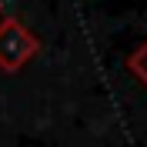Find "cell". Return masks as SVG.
Listing matches in <instances>:
<instances>
[{
	"label": "cell",
	"mask_w": 147,
	"mask_h": 147,
	"mask_svg": "<svg viewBox=\"0 0 147 147\" xmlns=\"http://www.w3.org/2000/svg\"><path fill=\"white\" fill-rule=\"evenodd\" d=\"M37 50H40V40L17 17H3L0 20V70H7V74L20 70Z\"/></svg>",
	"instance_id": "6da1fadb"
},
{
	"label": "cell",
	"mask_w": 147,
	"mask_h": 147,
	"mask_svg": "<svg viewBox=\"0 0 147 147\" xmlns=\"http://www.w3.org/2000/svg\"><path fill=\"white\" fill-rule=\"evenodd\" d=\"M127 70L134 74L140 84H147V40H144V44H140L137 50L127 57Z\"/></svg>",
	"instance_id": "7a4b0ae2"
},
{
	"label": "cell",
	"mask_w": 147,
	"mask_h": 147,
	"mask_svg": "<svg viewBox=\"0 0 147 147\" xmlns=\"http://www.w3.org/2000/svg\"><path fill=\"white\" fill-rule=\"evenodd\" d=\"M0 13H3V0H0Z\"/></svg>",
	"instance_id": "3957f363"
}]
</instances>
